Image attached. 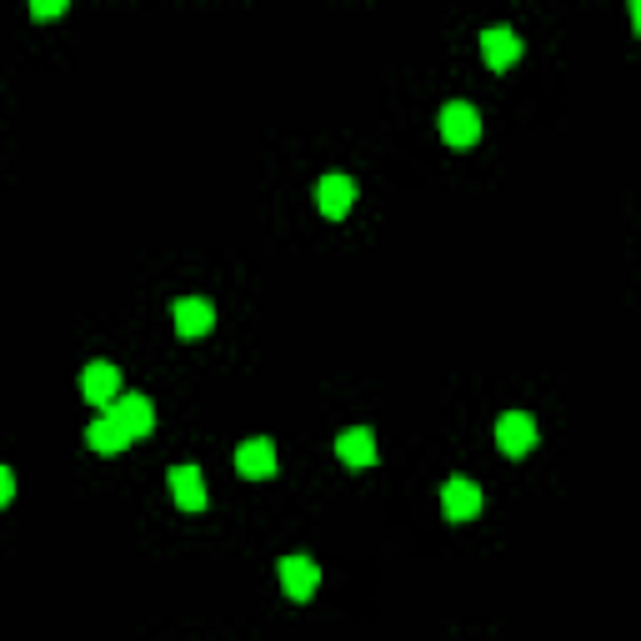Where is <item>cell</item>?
I'll list each match as a JSON object with an SVG mask.
<instances>
[{"mask_svg":"<svg viewBox=\"0 0 641 641\" xmlns=\"http://www.w3.org/2000/svg\"><path fill=\"white\" fill-rule=\"evenodd\" d=\"M436 126H441L446 146H477L481 141V116H477V106H467V100H446L441 116H436Z\"/></svg>","mask_w":641,"mask_h":641,"instance_id":"cell-1","label":"cell"},{"mask_svg":"<svg viewBox=\"0 0 641 641\" xmlns=\"http://www.w3.org/2000/svg\"><path fill=\"white\" fill-rule=\"evenodd\" d=\"M496 446L506 451V457H532V451H536V416L506 412L496 421Z\"/></svg>","mask_w":641,"mask_h":641,"instance_id":"cell-2","label":"cell"},{"mask_svg":"<svg viewBox=\"0 0 641 641\" xmlns=\"http://www.w3.org/2000/svg\"><path fill=\"white\" fill-rule=\"evenodd\" d=\"M171 321H175V336L196 341V336H206V331L216 327V306L201 301V296H185V301H175Z\"/></svg>","mask_w":641,"mask_h":641,"instance_id":"cell-3","label":"cell"},{"mask_svg":"<svg viewBox=\"0 0 641 641\" xmlns=\"http://www.w3.org/2000/svg\"><path fill=\"white\" fill-rule=\"evenodd\" d=\"M106 416H110V421H116L126 436H131V441H136V436H146V431H151V426H156L151 402H146V396H136V392H131V396H116Z\"/></svg>","mask_w":641,"mask_h":641,"instance_id":"cell-4","label":"cell"},{"mask_svg":"<svg viewBox=\"0 0 641 641\" xmlns=\"http://www.w3.org/2000/svg\"><path fill=\"white\" fill-rule=\"evenodd\" d=\"M81 396H86L90 406H110L120 396V371L110 366V361H90V366L81 371Z\"/></svg>","mask_w":641,"mask_h":641,"instance_id":"cell-5","label":"cell"},{"mask_svg":"<svg viewBox=\"0 0 641 641\" xmlns=\"http://www.w3.org/2000/svg\"><path fill=\"white\" fill-rule=\"evenodd\" d=\"M351 201H356V181L351 175H321L316 181V206H321V216L341 221L351 211Z\"/></svg>","mask_w":641,"mask_h":641,"instance_id":"cell-6","label":"cell"},{"mask_svg":"<svg viewBox=\"0 0 641 641\" xmlns=\"http://www.w3.org/2000/svg\"><path fill=\"white\" fill-rule=\"evenodd\" d=\"M481 55L491 71H506L511 61H522V35L511 25H491V31H481Z\"/></svg>","mask_w":641,"mask_h":641,"instance_id":"cell-7","label":"cell"},{"mask_svg":"<svg viewBox=\"0 0 641 641\" xmlns=\"http://www.w3.org/2000/svg\"><path fill=\"white\" fill-rule=\"evenodd\" d=\"M441 506H446L451 522H471V516L481 511V487L471 477H451V481H446V491H441Z\"/></svg>","mask_w":641,"mask_h":641,"instance_id":"cell-8","label":"cell"},{"mask_svg":"<svg viewBox=\"0 0 641 641\" xmlns=\"http://www.w3.org/2000/svg\"><path fill=\"white\" fill-rule=\"evenodd\" d=\"M281 587L291 601H306L316 587H321V566L311 562V556H286L281 562Z\"/></svg>","mask_w":641,"mask_h":641,"instance_id":"cell-9","label":"cell"},{"mask_svg":"<svg viewBox=\"0 0 641 641\" xmlns=\"http://www.w3.org/2000/svg\"><path fill=\"white\" fill-rule=\"evenodd\" d=\"M336 457L346 467H376V431L371 426H351L336 436Z\"/></svg>","mask_w":641,"mask_h":641,"instance_id":"cell-10","label":"cell"},{"mask_svg":"<svg viewBox=\"0 0 641 641\" xmlns=\"http://www.w3.org/2000/svg\"><path fill=\"white\" fill-rule=\"evenodd\" d=\"M236 471H241V477H250V481H266L276 471V446L266 441V436H256V441H241Z\"/></svg>","mask_w":641,"mask_h":641,"instance_id":"cell-11","label":"cell"},{"mask_svg":"<svg viewBox=\"0 0 641 641\" xmlns=\"http://www.w3.org/2000/svg\"><path fill=\"white\" fill-rule=\"evenodd\" d=\"M171 496L181 511L206 506V477H201V467H171Z\"/></svg>","mask_w":641,"mask_h":641,"instance_id":"cell-12","label":"cell"},{"mask_svg":"<svg viewBox=\"0 0 641 641\" xmlns=\"http://www.w3.org/2000/svg\"><path fill=\"white\" fill-rule=\"evenodd\" d=\"M86 441H90V451H100V457H116V451H126V446H131V436L120 431L110 416H96V421H90V431H86Z\"/></svg>","mask_w":641,"mask_h":641,"instance_id":"cell-13","label":"cell"},{"mask_svg":"<svg viewBox=\"0 0 641 641\" xmlns=\"http://www.w3.org/2000/svg\"><path fill=\"white\" fill-rule=\"evenodd\" d=\"M61 11H66L61 0H45V6H41V0H35V6H31V15H35V21H55V15H61Z\"/></svg>","mask_w":641,"mask_h":641,"instance_id":"cell-14","label":"cell"},{"mask_svg":"<svg viewBox=\"0 0 641 641\" xmlns=\"http://www.w3.org/2000/svg\"><path fill=\"white\" fill-rule=\"evenodd\" d=\"M15 496V477H11V467H0V506Z\"/></svg>","mask_w":641,"mask_h":641,"instance_id":"cell-15","label":"cell"}]
</instances>
